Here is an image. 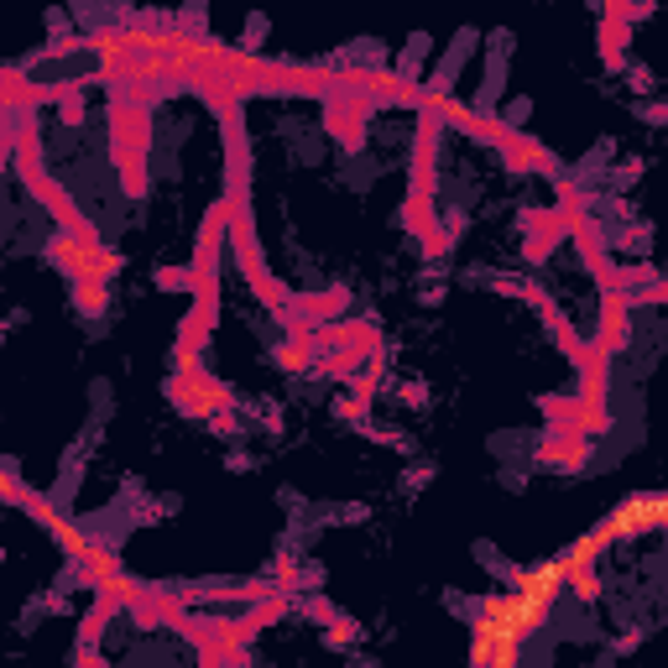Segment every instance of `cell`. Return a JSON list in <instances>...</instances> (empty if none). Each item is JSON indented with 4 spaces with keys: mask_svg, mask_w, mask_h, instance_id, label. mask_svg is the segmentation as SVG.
I'll list each match as a JSON object with an SVG mask.
<instances>
[{
    "mask_svg": "<svg viewBox=\"0 0 668 668\" xmlns=\"http://www.w3.org/2000/svg\"><path fill=\"white\" fill-rule=\"evenodd\" d=\"M627 340H632V298H621L612 288V293H601V335L590 345L601 350V355H621Z\"/></svg>",
    "mask_w": 668,
    "mask_h": 668,
    "instance_id": "8992f818",
    "label": "cell"
},
{
    "mask_svg": "<svg viewBox=\"0 0 668 668\" xmlns=\"http://www.w3.org/2000/svg\"><path fill=\"white\" fill-rule=\"evenodd\" d=\"M590 455H595V439L575 433V428H549L543 444H538V459H543V465H559V470H575V465H585Z\"/></svg>",
    "mask_w": 668,
    "mask_h": 668,
    "instance_id": "ba28073f",
    "label": "cell"
},
{
    "mask_svg": "<svg viewBox=\"0 0 668 668\" xmlns=\"http://www.w3.org/2000/svg\"><path fill=\"white\" fill-rule=\"evenodd\" d=\"M371 115V100L366 94H350V89H335L329 94V136L345 147V152H361V121Z\"/></svg>",
    "mask_w": 668,
    "mask_h": 668,
    "instance_id": "5b68a950",
    "label": "cell"
},
{
    "mask_svg": "<svg viewBox=\"0 0 668 668\" xmlns=\"http://www.w3.org/2000/svg\"><path fill=\"white\" fill-rule=\"evenodd\" d=\"M167 398L178 402L184 413H193V418H219V413H230V387L210 381V376L199 371V361H178V376L167 381Z\"/></svg>",
    "mask_w": 668,
    "mask_h": 668,
    "instance_id": "277c9868",
    "label": "cell"
},
{
    "mask_svg": "<svg viewBox=\"0 0 668 668\" xmlns=\"http://www.w3.org/2000/svg\"><path fill=\"white\" fill-rule=\"evenodd\" d=\"M74 664H79V668H110L105 658H100V653H94V647H79V658H74Z\"/></svg>",
    "mask_w": 668,
    "mask_h": 668,
    "instance_id": "9a60e30c",
    "label": "cell"
},
{
    "mask_svg": "<svg viewBox=\"0 0 668 668\" xmlns=\"http://www.w3.org/2000/svg\"><path fill=\"white\" fill-rule=\"evenodd\" d=\"M74 303H79V314L100 319V314H105V303H110L105 282H74Z\"/></svg>",
    "mask_w": 668,
    "mask_h": 668,
    "instance_id": "7c38bea8",
    "label": "cell"
},
{
    "mask_svg": "<svg viewBox=\"0 0 668 668\" xmlns=\"http://www.w3.org/2000/svg\"><path fill=\"white\" fill-rule=\"evenodd\" d=\"M147 152H152V115L147 105L115 94L110 100V157L131 199H147Z\"/></svg>",
    "mask_w": 668,
    "mask_h": 668,
    "instance_id": "7a4b0ae2",
    "label": "cell"
},
{
    "mask_svg": "<svg viewBox=\"0 0 668 668\" xmlns=\"http://www.w3.org/2000/svg\"><path fill=\"white\" fill-rule=\"evenodd\" d=\"M79 115H84V100H79V94H74V100H63V121H68V126H79Z\"/></svg>",
    "mask_w": 668,
    "mask_h": 668,
    "instance_id": "2e32d148",
    "label": "cell"
},
{
    "mask_svg": "<svg viewBox=\"0 0 668 668\" xmlns=\"http://www.w3.org/2000/svg\"><path fill=\"white\" fill-rule=\"evenodd\" d=\"M621 42H627V27L606 16V31H601V58H606L612 68H621Z\"/></svg>",
    "mask_w": 668,
    "mask_h": 668,
    "instance_id": "4fadbf2b",
    "label": "cell"
},
{
    "mask_svg": "<svg viewBox=\"0 0 668 668\" xmlns=\"http://www.w3.org/2000/svg\"><path fill=\"white\" fill-rule=\"evenodd\" d=\"M658 522H664V496H632V502H627V507H616L601 528H606L612 538H621V533L632 538V533H653Z\"/></svg>",
    "mask_w": 668,
    "mask_h": 668,
    "instance_id": "9c48e42d",
    "label": "cell"
},
{
    "mask_svg": "<svg viewBox=\"0 0 668 668\" xmlns=\"http://www.w3.org/2000/svg\"><path fill=\"white\" fill-rule=\"evenodd\" d=\"M48 256H53V267L68 272L74 282H110V277L121 272V256H115L105 241H100V245H84V241H74V236H63V230L53 236Z\"/></svg>",
    "mask_w": 668,
    "mask_h": 668,
    "instance_id": "3957f363",
    "label": "cell"
},
{
    "mask_svg": "<svg viewBox=\"0 0 668 668\" xmlns=\"http://www.w3.org/2000/svg\"><path fill=\"white\" fill-rule=\"evenodd\" d=\"M345 303H350L345 288H335V293H303V298H293V303H288V314H298L303 324H314V329H319V319L345 314Z\"/></svg>",
    "mask_w": 668,
    "mask_h": 668,
    "instance_id": "8fae6325",
    "label": "cell"
},
{
    "mask_svg": "<svg viewBox=\"0 0 668 668\" xmlns=\"http://www.w3.org/2000/svg\"><path fill=\"white\" fill-rule=\"evenodd\" d=\"M157 288H188V272H173V267H162V272H157Z\"/></svg>",
    "mask_w": 668,
    "mask_h": 668,
    "instance_id": "5bb4252c",
    "label": "cell"
},
{
    "mask_svg": "<svg viewBox=\"0 0 668 668\" xmlns=\"http://www.w3.org/2000/svg\"><path fill=\"white\" fill-rule=\"evenodd\" d=\"M439 121L418 115V136H413V178H407V204H402V225L424 241L428 256H444V230L433 219V188H439Z\"/></svg>",
    "mask_w": 668,
    "mask_h": 668,
    "instance_id": "6da1fadb",
    "label": "cell"
},
{
    "mask_svg": "<svg viewBox=\"0 0 668 668\" xmlns=\"http://www.w3.org/2000/svg\"><path fill=\"white\" fill-rule=\"evenodd\" d=\"M502 157H507L512 173H549V178H559V162H554V152H549V147H538V141H528L522 131L502 147Z\"/></svg>",
    "mask_w": 668,
    "mask_h": 668,
    "instance_id": "30bf717a",
    "label": "cell"
},
{
    "mask_svg": "<svg viewBox=\"0 0 668 668\" xmlns=\"http://www.w3.org/2000/svg\"><path fill=\"white\" fill-rule=\"evenodd\" d=\"M522 230H528V241H522V256H528V262H549L554 245L569 236L559 210H522Z\"/></svg>",
    "mask_w": 668,
    "mask_h": 668,
    "instance_id": "52a82bcc",
    "label": "cell"
}]
</instances>
